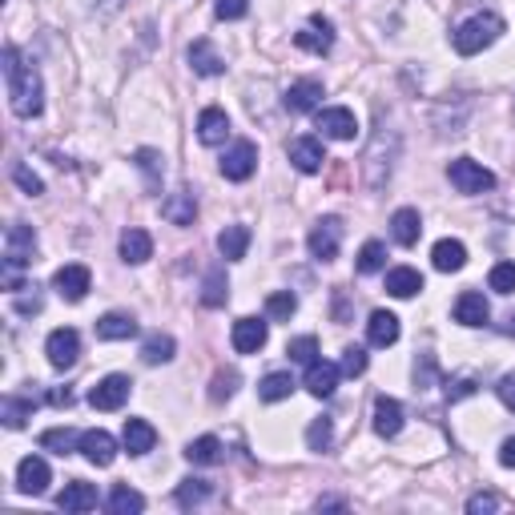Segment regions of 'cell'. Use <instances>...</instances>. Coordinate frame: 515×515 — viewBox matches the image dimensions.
<instances>
[{"instance_id": "obj_1", "label": "cell", "mask_w": 515, "mask_h": 515, "mask_svg": "<svg viewBox=\"0 0 515 515\" xmlns=\"http://www.w3.org/2000/svg\"><path fill=\"white\" fill-rule=\"evenodd\" d=\"M5 81H8V105L16 117H36L45 105V89H41V73L33 64L21 61V53L8 45L5 49Z\"/></svg>"}, {"instance_id": "obj_2", "label": "cell", "mask_w": 515, "mask_h": 515, "mask_svg": "<svg viewBox=\"0 0 515 515\" xmlns=\"http://www.w3.org/2000/svg\"><path fill=\"white\" fill-rule=\"evenodd\" d=\"M500 33H503L500 16H495V13H475V16H467V21L455 29V49L463 53V57H475V53L491 49V45L500 41Z\"/></svg>"}, {"instance_id": "obj_3", "label": "cell", "mask_w": 515, "mask_h": 515, "mask_svg": "<svg viewBox=\"0 0 515 515\" xmlns=\"http://www.w3.org/2000/svg\"><path fill=\"white\" fill-rule=\"evenodd\" d=\"M447 177H451V185L459 193H487L495 185V173L483 170V165L471 162V157H455V162L447 165Z\"/></svg>"}, {"instance_id": "obj_4", "label": "cell", "mask_w": 515, "mask_h": 515, "mask_svg": "<svg viewBox=\"0 0 515 515\" xmlns=\"http://www.w3.org/2000/svg\"><path fill=\"white\" fill-rule=\"evenodd\" d=\"M33 254H36V233H33V226H25V222L8 226V233H5V262H8V270L29 266Z\"/></svg>"}, {"instance_id": "obj_5", "label": "cell", "mask_w": 515, "mask_h": 515, "mask_svg": "<svg viewBox=\"0 0 515 515\" xmlns=\"http://www.w3.org/2000/svg\"><path fill=\"white\" fill-rule=\"evenodd\" d=\"M45 354H49V362L57 371H69L73 362H77L81 354V334L73 331V326H61V331L49 334V342H45Z\"/></svg>"}, {"instance_id": "obj_6", "label": "cell", "mask_w": 515, "mask_h": 515, "mask_svg": "<svg viewBox=\"0 0 515 515\" xmlns=\"http://www.w3.org/2000/svg\"><path fill=\"white\" fill-rule=\"evenodd\" d=\"M129 391H134V382H129L125 374H109V379H101L97 387L89 391V402L97 411H117V407H125Z\"/></svg>"}, {"instance_id": "obj_7", "label": "cell", "mask_w": 515, "mask_h": 515, "mask_svg": "<svg viewBox=\"0 0 515 515\" xmlns=\"http://www.w3.org/2000/svg\"><path fill=\"white\" fill-rule=\"evenodd\" d=\"M258 170V145L254 142H238L226 149V157H222V173L230 177V182H246L250 173Z\"/></svg>"}, {"instance_id": "obj_8", "label": "cell", "mask_w": 515, "mask_h": 515, "mask_svg": "<svg viewBox=\"0 0 515 515\" xmlns=\"http://www.w3.org/2000/svg\"><path fill=\"white\" fill-rule=\"evenodd\" d=\"M339 242H342V222L339 218H322L318 226L311 230V238H306V246H311V254L318 262H331L339 254Z\"/></svg>"}, {"instance_id": "obj_9", "label": "cell", "mask_w": 515, "mask_h": 515, "mask_svg": "<svg viewBox=\"0 0 515 515\" xmlns=\"http://www.w3.org/2000/svg\"><path fill=\"white\" fill-rule=\"evenodd\" d=\"M53 286H57V294L64 298V302H81V298L89 294V286H93V274L85 266H61L57 274H53Z\"/></svg>"}, {"instance_id": "obj_10", "label": "cell", "mask_w": 515, "mask_h": 515, "mask_svg": "<svg viewBox=\"0 0 515 515\" xmlns=\"http://www.w3.org/2000/svg\"><path fill=\"white\" fill-rule=\"evenodd\" d=\"M318 129H322V137H334V142H351L354 134H359V121H354L351 109L334 105V109H318Z\"/></svg>"}, {"instance_id": "obj_11", "label": "cell", "mask_w": 515, "mask_h": 515, "mask_svg": "<svg viewBox=\"0 0 515 515\" xmlns=\"http://www.w3.org/2000/svg\"><path fill=\"white\" fill-rule=\"evenodd\" d=\"M270 339V326L262 318H238L233 322V351L238 354H258Z\"/></svg>"}, {"instance_id": "obj_12", "label": "cell", "mask_w": 515, "mask_h": 515, "mask_svg": "<svg viewBox=\"0 0 515 515\" xmlns=\"http://www.w3.org/2000/svg\"><path fill=\"white\" fill-rule=\"evenodd\" d=\"M49 463H45L41 455H29L21 459V467H16V487H21L25 495H45L49 491Z\"/></svg>"}, {"instance_id": "obj_13", "label": "cell", "mask_w": 515, "mask_h": 515, "mask_svg": "<svg viewBox=\"0 0 515 515\" xmlns=\"http://www.w3.org/2000/svg\"><path fill=\"white\" fill-rule=\"evenodd\" d=\"M294 45L322 57V53H331V45H334V25L326 21V16H311V25H306L302 33H294Z\"/></svg>"}, {"instance_id": "obj_14", "label": "cell", "mask_w": 515, "mask_h": 515, "mask_svg": "<svg viewBox=\"0 0 515 515\" xmlns=\"http://www.w3.org/2000/svg\"><path fill=\"white\" fill-rule=\"evenodd\" d=\"M81 455L89 459V463H97V467H109L117 459V439L109 435V431H85L81 435Z\"/></svg>"}, {"instance_id": "obj_15", "label": "cell", "mask_w": 515, "mask_h": 515, "mask_svg": "<svg viewBox=\"0 0 515 515\" xmlns=\"http://www.w3.org/2000/svg\"><path fill=\"white\" fill-rule=\"evenodd\" d=\"M290 162H294V170H302V173H318L326 162L322 142H318V137H294V142H290Z\"/></svg>"}, {"instance_id": "obj_16", "label": "cell", "mask_w": 515, "mask_h": 515, "mask_svg": "<svg viewBox=\"0 0 515 515\" xmlns=\"http://www.w3.org/2000/svg\"><path fill=\"white\" fill-rule=\"evenodd\" d=\"M282 101H286L290 114H311V109H318V101H322V81H314V77L294 81Z\"/></svg>"}, {"instance_id": "obj_17", "label": "cell", "mask_w": 515, "mask_h": 515, "mask_svg": "<svg viewBox=\"0 0 515 515\" xmlns=\"http://www.w3.org/2000/svg\"><path fill=\"white\" fill-rule=\"evenodd\" d=\"M339 371L342 367H334V362L314 359L311 367H306V391H311L314 399H331L334 387H339Z\"/></svg>"}, {"instance_id": "obj_18", "label": "cell", "mask_w": 515, "mask_h": 515, "mask_svg": "<svg viewBox=\"0 0 515 515\" xmlns=\"http://www.w3.org/2000/svg\"><path fill=\"white\" fill-rule=\"evenodd\" d=\"M487 318H491V306H487V298L480 294V290H463V294L455 298V322L483 326Z\"/></svg>"}, {"instance_id": "obj_19", "label": "cell", "mask_w": 515, "mask_h": 515, "mask_svg": "<svg viewBox=\"0 0 515 515\" xmlns=\"http://www.w3.org/2000/svg\"><path fill=\"white\" fill-rule=\"evenodd\" d=\"M162 218L173 222V226H193V218H198V198H193L190 190L170 193V198L162 202Z\"/></svg>"}, {"instance_id": "obj_20", "label": "cell", "mask_w": 515, "mask_h": 515, "mask_svg": "<svg viewBox=\"0 0 515 515\" xmlns=\"http://www.w3.org/2000/svg\"><path fill=\"white\" fill-rule=\"evenodd\" d=\"M374 431H379L382 439H395L399 431H402V407H399V399H387V395L374 399Z\"/></svg>"}, {"instance_id": "obj_21", "label": "cell", "mask_w": 515, "mask_h": 515, "mask_svg": "<svg viewBox=\"0 0 515 515\" xmlns=\"http://www.w3.org/2000/svg\"><path fill=\"white\" fill-rule=\"evenodd\" d=\"M121 258H125L129 266H142V262L154 258V238H149L145 230L129 226L125 233H121Z\"/></svg>"}, {"instance_id": "obj_22", "label": "cell", "mask_w": 515, "mask_h": 515, "mask_svg": "<svg viewBox=\"0 0 515 515\" xmlns=\"http://www.w3.org/2000/svg\"><path fill=\"white\" fill-rule=\"evenodd\" d=\"M198 137H202V145H222L230 137V117H226V109H202V117H198Z\"/></svg>"}, {"instance_id": "obj_23", "label": "cell", "mask_w": 515, "mask_h": 515, "mask_svg": "<svg viewBox=\"0 0 515 515\" xmlns=\"http://www.w3.org/2000/svg\"><path fill=\"white\" fill-rule=\"evenodd\" d=\"M431 262H435V270H443V274H455V270L467 266V246L455 238H443V242H435V250H431Z\"/></svg>"}, {"instance_id": "obj_24", "label": "cell", "mask_w": 515, "mask_h": 515, "mask_svg": "<svg viewBox=\"0 0 515 515\" xmlns=\"http://www.w3.org/2000/svg\"><path fill=\"white\" fill-rule=\"evenodd\" d=\"M121 443H125L129 455H145V451H154L157 431L149 427L145 419H125V435H121Z\"/></svg>"}, {"instance_id": "obj_25", "label": "cell", "mask_w": 515, "mask_h": 515, "mask_svg": "<svg viewBox=\"0 0 515 515\" xmlns=\"http://www.w3.org/2000/svg\"><path fill=\"white\" fill-rule=\"evenodd\" d=\"M391 233H395L399 246H415L419 233H423V218H419V210H411V205L395 210V218H391Z\"/></svg>"}, {"instance_id": "obj_26", "label": "cell", "mask_w": 515, "mask_h": 515, "mask_svg": "<svg viewBox=\"0 0 515 515\" xmlns=\"http://www.w3.org/2000/svg\"><path fill=\"white\" fill-rule=\"evenodd\" d=\"M367 339L371 346H395L399 342V318L391 311H374L367 322Z\"/></svg>"}, {"instance_id": "obj_27", "label": "cell", "mask_w": 515, "mask_h": 515, "mask_svg": "<svg viewBox=\"0 0 515 515\" xmlns=\"http://www.w3.org/2000/svg\"><path fill=\"white\" fill-rule=\"evenodd\" d=\"M190 64H193V73H198V77H218V73L226 69V61L213 53L210 41H193L190 45Z\"/></svg>"}, {"instance_id": "obj_28", "label": "cell", "mask_w": 515, "mask_h": 515, "mask_svg": "<svg viewBox=\"0 0 515 515\" xmlns=\"http://www.w3.org/2000/svg\"><path fill=\"white\" fill-rule=\"evenodd\" d=\"M419 290H423V274H419V270L395 266V270L387 274V294H395V298H415Z\"/></svg>"}, {"instance_id": "obj_29", "label": "cell", "mask_w": 515, "mask_h": 515, "mask_svg": "<svg viewBox=\"0 0 515 515\" xmlns=\"http://www.w3.org/2000/svg\"><path fill=\"white\" fill-rule=\"evenodd\" d=\"M57 508L61 511H93L97 508V491H93L89 483H69L57 495Z\"/></svg>"}, {"instance_id": "obj_30", "label": "cell", "mask_w": 515, "mask_h": 515, "mask_svg": "<svg viewBox=\"0 0 515 515\" xmlns=\"http://www.w3.org/2000/svg\"><path fill=\"white\" fill-rule=\"evenodd\" d=\"M134 334H137V322L129 314H105L97 322V339H105V342H125Z\"/></svg>"}, {"instance_id": "obj_31", "label": "cell", "mask_w": 515, "mask_h": 515, "mask_svg": "<svg viewBox=\"0 0 515 515\" xmlns=\"http://www.w3.org/2000/svg\"><path fill=\"white\" fill-rule=\"evenodd\" d=\"M218 250H222V258H226V262L246 258V250H250V230H246V226H226V230L218 233Z\"/></svg>"}, {"instance_id": "obj_32", "label": "cell", "mask_w": 515, "mask_h": 515, "mask_svg": "<svg viewBox=\"0 0 515 515\" xmlns=\"http://www.w3.org/2000/svg\"><path fill=\"white\" fill-rule=\"evenodd\" d=\"M109 511H114V515H137V511H145V495L134 491V487H125V483H117L114 491H109Z\"/></svg>"}, {"instance_id": "obj_33", "label": "cell", "mask_w": 515, "mask_h": 515, "mask_svg": "<svg viewBox=\"0 0 515 515\" xmlns=\"http://www.w3.org/2000/svg\"><path fill=\"white\" fill-rule=\"evenodd\" d=\"M294 387H298V382L290 379L286 371H274V374H266V379L258 382V395L266 399V402H282V399L294 395Z\"/></svg>"}, {"instance_id": "obj_34", "label": "cell", "mask_w": 515, "mask_h": 515, "mask_svg": "<svg viewBox=\"0 0 515 515\" xmlns=\"http://www.w3.org/2000/svg\"><path fill=\"white\" fill-rule=\"evenodd\" d=\"M41 447L45 451H57V455H69V451H81V435L73 427H53L41 435Z\"/></svg>"}, {"instance_id": "obj_35", "label": "cell", "mask_w": 515, "mask_h": 515, "mask_svg": "<svg viewBox=\"0 0 515 515\" xmlns=\"http://www.w3.org/2000/svg\"><path fill=\"white\" fill-rule=\"evenodd\" d=\"M185 459L198 463V467H213V463H222V443L213 435H202V439H193V443L185 447Z\"/></svg>"}, {"instance_id": "obj_36", "label": "cell", "mask_w": 515, "mask_h": 515, "mask_svg": "<svg viewBox=\"0 0 515 515\" xmlns=\"http://www.w3.org/2000/svg\"><path fill=\"white\" fill-rule=\"evenodd\" d=\"M29 415H33V399L5 395V402H0V419H5V427H13V431H21L29 423Z\"/></svg>"}, {"instance_id": "obj_37", "label": "cell", "mask_w": 515, "mask_h": 515, "mask_svg": "<svg viewBox=\"0 0 515 515\" xmlns=\"http://www.w3.org/2000/svg\"><path fill=\"white\" fill-rule=\"evenodd\" d=\"M210 480H182L177 483V491H173V500H177V508H198V503L210 500Z\"/></svg>"}, {"instance_id": "obj_38", "label": "cell", "mask_w": 515, "mask_h": 515, "mask_svg": "<svg viewBox=\"0 0 515 515\" xmlns=\"http://www.w3.org/2000/svg\"><path fill=\"white\" fill-rule=\"evenodd\" d=\"M177 351V342L170 339V334H149L145 346H142V362H149V367H157V362H170Z\"/></svg>"}, {"instance_id": "obj_39", "label": "cell", "mask_w": 515, "mask_h": 515, "mask_svg": "<svg viewBox=\"0 0 515 515\" xmlns=\"http://www.w3.org/2000/svg\"><path fill=\"white\" fill-rule=\"evenodd\" d=\"M226 294H230L226 270H222V266H213L210 274H205V286H202V302H205V306H222V302H226Z\"/></svg>"}, {"instance_id": "obj_40", "label": "cell", "mask_w": 515, "mask_h": 515, "mask_svg": "<svg viewBox=\"0 0 515 515\" xmlns=\"http://www.w3.org/2000/svg\"><path fill=\"white\" fill-rule=\"evenodd\" d=\"M294 311H298V298L290 294V290H274V294L266 298V314L274 318V322H290Z\"/></svg>"}, {"instance_id": "obj_41", "label": "cell", "mask_w": 515, "mask_h": 515, "mask_svg": "<svg viewBox=\"0 0 515 515\" xmlns=\"http://www.w3.org/2000/svg\"><path fill=\"white\" fill-rule=\"evenodd\" d=\"M382 266H387V246L382 242H367L359 250V274H379Z\"/></svg>"}, {"instance_id": "obj_42", "label": "cell", "mask_w": 515, "mask_h": 515, "mask_svg": "<svg viewBox=\"0 0 515 515\" xmlns=\"http://www.w3.org/2000/svg\"><path fill=\"white\" fill-rule=\"evenodd\" d=\"M165 157L157 154V149H137V170H142L149 177V190H157V182H162V173H165Z\"/></svg>"}, {"instance_id": "obj_43", "label": "cell", "mask_w": 515, "mask_h": 515, "mask_svg": "<svg viewBox=\"0 0 515 515\" xmlns=\"http://www.w3.org/2000/svg\"><path fill=\"white\" fill-rule=\"evenodd\" d=\"M286 354H290V362H302V367H311V362L318 359V339L314 334H302V339H294L286 346Z\"/></svg>"}, {"instance_id": "obj_44", "label": "cell", "mask_w": 515, "mask_h": 515, "mask_svg": "<svg viewBox=\"0 0 515 515\" xmlns=\"http://www.w3.org/2000/svg\"><path fill=\"white\" fill-rule=\"evenodd\" d=\"M331 439H334L331 419H314V423L306 427V447H311V451H326V447H331Z\"/></svg>"}, {"instance_id": "obj_45", "label": "cell", "mask_w": 515, "mask_h": 515, "mask_svg": "<svg viewBox=\"0 0 515 515\" xmlns=\"http://www.w3.org/2000/svg\"><path fill=\"white\" fill-rule=\"evenodd\" d=\"M487 282H491V290H500V294H515V262H495Z\"/></svg>"}, {"instance_id": "obj_46", "label": "cell", "mask_w": 515, "mask_h": 515, "mask_svg": "<svg viewBox=\"0 0 515 515\" xmlns=\"http://www.w3.org/2000/svg\"><path fill=\"white\" fill-rule=\"evenodd\" d=\"M233 391H238V374H233V371L213 374V387H210V399H213V402H226Z\"/></svg>"}, {"instance_id": "obj_47", "label": "cell", "mask_w": 515, "mask_h": 515, "mask_svg": "<svg viewBox=\"0 0 515 515\" xmlns=\"http://www.w3.org/2000/svg\"><path fill=\"white\" fill-rule=\"evenodd\" d=\"M367 371V351H362V346H346L342 351V374H362Z\"/></svg>"}, {"instance_id": "obj_48", "label": "cell", "mask_w": 515, "mask_h": 515, "mask_svg": "<svg viewBox=\"0 0 515 515\" xmlns=\"http://www.w3.org/2000/svg\"><path fill=\"white\" fill-rule=\"evenodd\" d=\"M213 13H218V21H242L250 13V0H218Z\"/></svg>"}, {"instance_id": "obj_49", "label": "cell", "mask_w": 515, "mask_h": 515, "mask_svg": "<svg viewBox=\"0 0 515 515\" xmlns=\"http://www.w3.org/2000/svg\"><path fill=\"white\" fill-rule=\"evenodd\" d=\"M13 182H16V185H21V190H25V193H33V198H36V193H41V190H45V185H41V177H36V173L29 170V165H21V162H16V165H13Z\"/></svg>"}, {"instance_id": "obj_50", "label": "cell", "mask_w": 515, "mask_h": 515, "mask_svg": "<svg viewBox=\"0 0 515 515\" xmlns=\"http://www.w3.org/2000/svg\"><path fill=\"white\" fill-rule=\"evenodd\" d=\"M500 508H503V500H500V495H487V491H480V495H471V500H467V511H471V515L500 511Z\"/></svg>"}, {"instance_id": "obj_51", "label": "cell", "mask_w": 515, "mask_h": 515, "mask_svg": "<svg viewBox=\"0 0 515 515\" xmlns=\"http://www.w3.org/2000/svg\"><path fill=\"white\" fill-rule=\"evenodd\" d=\"M467 395H475V382L471 379H467V374H463V379H455V382H447V399H467Z\"/></svg>"}, {"instance_id": "obj_52", "label": "cell", "mask_w": 515, "mask_h": 515, "mask_svg": "<svg viewBox=\"0 0 515 515\" xmlns=\"http://www.w3.org/2000/svg\"><path fill=\"white\" fill-rule=\"evenodd\" d=\"M16 311L21 314H41V294H36V286H33V294H16Z\"/></svg>"}, {"instance_id": "obj_53", "label": "cell", "mask_w": 515, "mask_h": 515, "mask_svg": "<svg viewBox=\"0 0 515 515\" xmlns=\"http://www.w3.org/2000/svg\"><path fill=\"white\" fill-rule=\"evenodd\" d=\"M495 391H500L503 407L515 411V374H503V379H500V387H495Z\"/></svg>"}, {"instance_id": "obj_54", "label": "cell", "mask_w": 515, "mask_h": 515, "mask_svg": "<svg viewBox=\"0 0 515 515\" xmlns=\"http://www.w3.org/2000/svg\"><path fill=\"white\" fill-rule=\"evenodd\" d=\"M431 374H435V359H431V354H423V362H415V382H419V387H427Z\"/></svg>"}, {"instance_id": "obj_55", "label": "cell", "mask_w": 515, "mask_h": 515, "mask_svg": "<svg viewBox=\"0 0 515 515\" xmlns=\"http://www.w3.org/2000/svg\"><path fill=\"white\" fill-rule=\"evenodd\" d=\"M500 463H503V467H515V435H511V439H503V447H500Z\"/></svg>"}, {"instance_id": "obj_56", "label": "cell", "mask_w": 515, "mask_h": 515, "mask_svg": "<svg viewBox=\"0 0 515 515\" xmlns=\"http://www.w3.org/2000/svg\"><path fill=\"white\" fill-rule=\"evenodd\" d=\"M89 5H93V8H97V13H101V16H114V13H117V8H121V5H125V0H89Z\"/></svg>"}, {"instance_id": "obj_57", "label": "cell", "mask_w": 515, "mask_h": 515, "mask_svg": "<svg viewBox=\"0 0 515 515\" xmlns=\"http://www.w3.org/2000/svg\"><path fill=\"white\" fill-rule=\"evenodd\" d=\"M49 402H57V407H69V402H73V395H69V391H53V395H49Z\"/></svg>"}]
</instances>
